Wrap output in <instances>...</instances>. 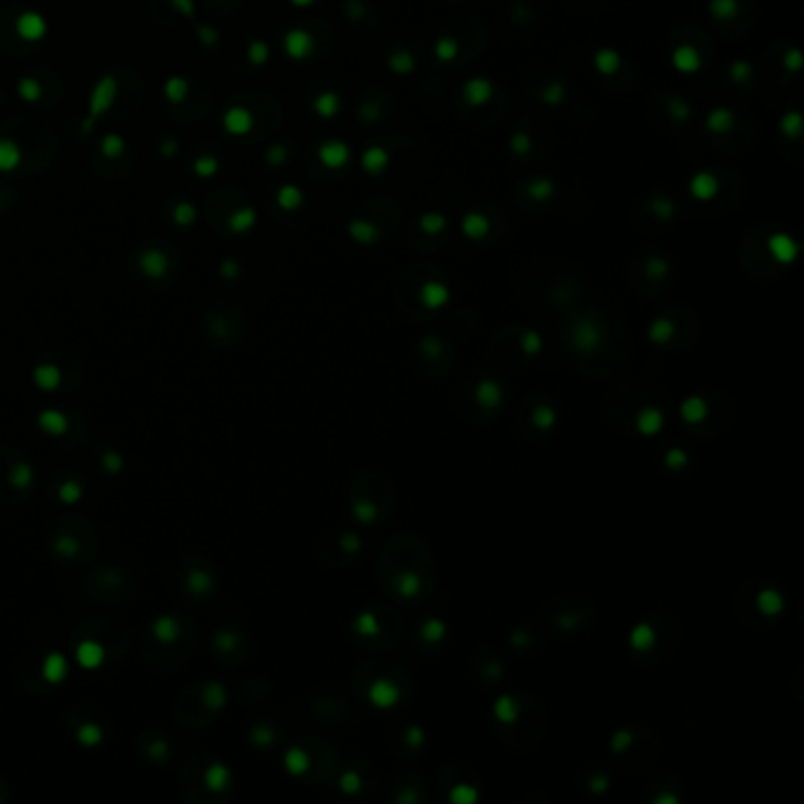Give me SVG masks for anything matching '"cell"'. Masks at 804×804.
<instances>
[{"label":"cell","mask_w":804,"mask_h":804,"mask_svg":"<svg viewBox=\"0 0 804 804\" xmlns=\"http://www.w3.org/2000/svg\"><path fill=\"white\" fill-rule=\"evenodd\" d=\"M210 648L222 665H239L248 658V637L236 625H220L210 635Z\"/></svg>","instance_id":"13"},{"label":"cell","mask_w":804,"mask_h":804,"mask_svg":"<svg viewBox=\"0 0 804 804\" xmlns=\"http://www.w3.org/2000/svg\"><path fill=\"white\" fill-rule=\"evenodd\" d=\"M708 12L717 21H733L740 15V3L738 0H710Z\"/></svg>","instance_id":"33"},{"label":"cell","mask_w":804,"mask_h":804,"mask_svg":"<svg viewBox=\"0 0 804 804\" xmlns=\"http://www.w3.org/2000/svg\"><path fill=\"white\" fill-rule=\"evenodd\" d=\"M64 729L71 736L76 745L85 750H97L106 743L109 738V724L102 717L100 708L93 705H73L64 715Z\"/></svg>","instance_id":"11"},{"label":"cell","mask_w":804,"mask_h":804,"mask_svg":"<svg viewBox=\"0 0 804 804\" xmlns=\"http://www.w3.org/2000/svg\"><path fill=\"white\" fill-rule=\"evenodd\" d=\"M198 628L185 613L163 611L147 623L140 639L144 663L158 673H175L196 651Z\"/></svg>","instance_id":"1"},{"label":"cell","mask_w":804,"mask_h":804,"mask_svg":"<svg viewBox=\"0 0 804 804\" xmlns=\"http://www.w3.org/2000/svg\"><path fill=\"white\" fill-rule=\"evenodd\" d=\"M349 156H352V151H349V147L342 140H328L319 147V160L328 170L344 168L349 163Z\"/></svg>","instance_id":"21"},{"label":"cell","mask_w":804,"mask_h":804,"mask_svg":"<svg viewBox=\"0 0 804 804\" xmlns=\"http://www.w3.org/2000/svg\"><path fill=\"white\" fill-rule=\"evenodd\" d=\"M509 151H512L514 156H519V158L528 156V153L533 151V137L528 135L526 130L512 132V137H509Z\"/></svg>","instance_id":"41"},{"label":"cell","mask_w":804,"mask_h":804,"mask_svg":"<svg viewBox=\"0 0 804 804\" xmlns=\"http://www.w3.org/2000/svg\"><path fill=\"white\" fill-rule=\"evenodd\" d=\"M234 788V774L227 762L215 755H196L187 762L180 776V792L191 790L187 802H212L222 800Z\"/></svg>","instance_id":"4"},{"label":"cell","mask_w":804,"mask_h":804,"mask_svg":"<svg viewBox=\"0 0 804 804\" xmlns=\"http://www.w3.org/2000/svg\"><path fill=\"white\" fill-rule=\"evenodd\" d=\"M38 486V469L31 458L12 444H0V503H24Z\"/></svg>","instance_id":"7"},{"label":"cell","mask_w":804,"mask_h":804,"mask_svg":"<svg viewBox=\"0 0 804 804\" xmlns=\"http://www.w3.org/2000/svg\"><path fill=\"white\" fill-rule=\"evenodd\" d=\"M279 203L283 205L286 210L300 208V203H302V191H300L297 187H292V185L283 187V189L279 191Z\"/></svg>","instance_id":"45"},{"label":"cell","mask_w":804,"mask_h":804,"mask_svg":"<svg viewBox=\"0 0 804 804\" xmlns=\"http://www.w3.org/2000/svg\"><path fill=\"white\" fill-rule=\"evenodd\" d=\"M344 10H347V15L352 17V19H364L366 12H368L364 0H347V3H344Z\"/></svg>","instance_id":"48"},{"label":"cell","mask_w":804,"mask_h":804,"mask_svg":"<svg viewBox=\"0 0 804 804\" xmlns=\"http://www.w3.org/2000/svg\"><path fill=\"white\" fill-rule=\"evenodd\" d=\"M767 250L778 264H790L800 255V243L785 232H774L767 239Z\"/></svg>","instance_id":"19"},{"label":"cell","mask_w":804,"mask_h":804,"mask_svg":"<svg viewBox=\"0 0 804 804\" xmlns=\"http://www.w3.org/2000/svg\"><path fill=\"white\" fill-rule=\"evenodd\" d=\"M554 194H557V185L550 177H533L526 185V196L536 200V203H548L550 198H554Z\"/></svg>","instance_id":"31"},{"label":"cell","mask_w":804,"mask_h":804,"mask_svg":"<svg viewBox=\"0 0 804 804\" xmlns=\"http://www.w3.org/2000/svg\"><path fill=\"white\" fill-rule=\"evenodd\" d=\"M566 85L561 83V80H552V83H548L543 88V93H541V102L543 104H548V106H559V104H564L566 102Z\"/></svg>","instance_id":"39"},{"label":"cell","mask_w":804,"mask_h":804,"mask_svg":"<svg viewBox=\"0 0 804 804\" xmlns=\"http://www.w3.org/2000/svg\"><path fill=\"white\" fill-rule=\"evenodd\" d=\"M8 797H10V788H8V783L0 778V802H8Z\"/></svg>","instance_id":"49"},{"label":"cell","mask_w":804,"mask_h":804,"mask_svg":"<svg viewBox=\"0 0 804 804\" xmlns=\"http://www.w3.org/2000/svg\"><path fill=\"white\" fill-rule=\"evenodd\" d=\"M418 227H420V232L427 234V236H439V234L446 232V227H449V220H446V215H441V212L427 210V212H422V215L418 217Z\"/></svg>","instance_id":"32"},{"label":"cell","mask_w":804,"mask_h":804,"mask_svg":"<svg viewBox=\"0 0 804 804\" xmlns=\"http://www.w3.org/2000/svg\"><path fill=\"white\" fill-rule=\"evenodd\" d=\"M142 269H144L147 277L160 279L165 272H168V262H165L163 257L158 255V252H151V255H147L144 260H142Z\"/></svg>","instance_id":"43"},{"label":"cell","mask_w":804,"mask_h":804,"mask_svg":"<svg viewBox=\"0 0 804 804\" xmlns=\"http://www.w3.org/2000/svg\"><path fill=\"white\" fill-rule=\"evenodd\" d=\"M592 66L599 76H606V78L616 76L620 68H623V55L616 48H599L592 55Z\"/></svg>","instance_id":"24"},{"label":"cell","mask_w":804,"mask_h":804,"mask_svg":"<svg viewBox=\"0 0 804 804\" xmlns=\"http://www.w3.org/2000/svg\"><path fill=\"white\" fill-rule=\"evenodd\" d=\"M752 73H755V68H752L750 62H745V59H733L731 64H729V78H731L736 85L750 83Z\"/></svg>","instance_id":"42"},{"label":"cell","mask_w":804,"mask_h":804,"mask_svg":"<svg viewBox=\"0 0 804 804\" xmlns=\"http://www.w3.org/2000/svg\"><path fill=\"white\" fill-rule=\"evenodd\" d=\"M387 68L392 73H396V76H409V73L415 71V55L406 48L392 50L387 55Z\"/></svg>","instance_id":"30"},{"label":"cell","mask_w":804,"mask_h":804,"mask_svg":"<svg viewBox=\"0 0 804 804\" xmlns=\"http://www.w3.org/2000/svg\"><path fill=\"white\" fill-rule=\"evenodd\" d=\"M359 113H361V120H364V123H375V120H380V116H382V106L377 104V102H364Z\"/></svg>","instance_id":"46"},{"label":"cell","mask_w":804,"mask_h":804,"mask_svg":"<svg viewBox=\"0 0 804 804\" xmlns=\"http://www.w3.org/2000/svg\"><path fill=\"white\" fill-rule=\"evenodd\" d=\"M668 272H670V262L665 260L663 255L648 257V262H646V277L648 279H653V281L665 279V277H668Z\"/></svg>","instance_id":"44"},{"label":"cell","mask_w":804,"mask_h":804,"mask_svg":"<svg viewBox=\"0 0 804 804\" xmlns=\"http://www.w3.org/2000/svg\"><path fill=\"white\" fill-rule=\"evenodd\" d=\"M137 752L153 767H165L175 757V738L163 727H147L135 738Z\"/></svg>","instance_id":"14"},{"label":"cell","mask_w":804,"mask_h":804,"mask_svg":"<svg viewBox=\"0 0 804 804\" xmlns=\"http://www.w3.org/2000/svg\"><path fill=\"white\" fill-rule=\"evenodd\" d=\"M248 738L252 745H257V748H269V745L277 740V729L269 727V724H252L250 731H248Z\"/></svg>","instance_id":"40"},{"label":"cell","mask_w":804,"mask_h":804,"mask_svg":"<svg viewBox=\"0 0 804 804\" xmlns=\"http://www.w3.org/2000/svg\"><path fill=\"white\" fill-rule=\"evenodd\" d=\"M172 590L187 604H205L215 599L220 590V578L208 559L198 554H185L175 561L170 573Z\"/></svg>","instance_id":"6"},{"label":"cell","mask_w":804,"mask_h":804,"mask_svg":"<svg viewBox=\"0 0 804 804\" xmlns=\"http://www.w3.org/2000/svg\"><path fill=\"white\" fill-rule=\"evenodd\" d=\"M670 64L677 73H698L700 66H703V55L698 53L696 45H677L670 55Z\"/></svg>","instance_id":"20"},{"label":"cell","mask_w":804,"mask_h":804,"mask_svg":"<svg viewBox=\"0 0 804 804\" xmlns=\"http://www.w3.org/2000/svg\"><path fill=\"white\" fill-rule=\"evenodd\" d=\"M292 5H297V8H309V5L314 3V0H290Z\"/></svg>","instance_id":"50"},{"label":"cell","mask_w":804,"mask_h":804,"mask_svg":"<svg viewBox=\"0 0 804 804\" xmlns=\"http://www.w3.org/2000/svg\"><path fill=\"white\" fill-rule=\"evenodd\" d=\"M460 232L465 239L469 241H481L488 236V232H491V220L484 215V212H476V210H469L462 215L460 220Z\"/></svg>","instance_id":"23"},{"label":"cell","mask_w":804,"mask_h":804,"mask_svg":"<svg viewBox=\"0 0 804 804\" xmlns=\"http://www.w3.org/2000/svg\"><path fill=\"white\" fill-rule=\"evenodd\" d=\"M203 333H205V340L212 347L227 349L232 344H236V340L241 337V326L232 317H227V312H212L205 317Z\"/></svg>","instance_id":"15"},{"label":"cell","mask_w":804,"mask_h":804,"mask_svg":"<svg viewBox=\"0 0 804 804\" xmlns=\"http://www.w3.org/2000/svg\"><path fill=\"white\" fill-rule=\"evenodd\" d=\"M68 673H71V668H68L66 656L55 648L28 653L21 663V682L33 693H48L55 686H62Z\"/></svg>","instance_id":"9"},{"label":"cell","mask_w":804,"mask_h":804,"mask_svg":"<svg viewBox=\"0 0 804 804\" xmlns=\"http://www.w3.org/2000/svg\"><path fill=\"white\" fill-rule=\"evenodd\" d=\"M95 460L100 465V469L104 472L106 476H118L125 472V456L120 453L118 449H113V446H97L95 449Z\"/></svg>","instance_id":"22"},{"label":"cell","mask_w":804,"mask_h":804,"mask_svg":"<svg viewBox=\"0 0 804 804\" xmlns=\"http://www.w3.org/2000/svg\"><path fill=\"white\" fill-rule=\"evenodd\" d=\"M665 109H668L670 118H673L675 123H686V120L691 118V113H693V106L689 104L684 97H680V95L668 97V102H665Z\"/></svg>","instance_id":"37"},{"label":"cell","mask_w":804,"mask_h":804,"mask_svg":"<svg viewBox=\"0 0 804 804\" xmlns=\"http://www.w3.org/2000/svg\"><path fill=\"white\" fill-rule=\"evenodd\" d=\"M130 648L125 625L113 618H88L73 630V653L83 670H100L106 660L123 658Z\"/></svg>","instance_id":"2"},{"label":"cell","mask_w":804,"mask_h":804,"mask_svg":"<svg viewBox=\"0 0 804 804\" xmlns=\"http://www.w3.org/2000/svg\"><path fill=\"white\" fill-rule=\"evenodd\" d=\"M48 552L64 566H85L97 554V531L85 516H55L43 531Z\"/></svg>","instance_id":"3"},{"label":"cell","mask_w":804,"mask_h":804,"mask_svg":"<svg viewBox=\"0 0 804 804\" xmlns=\"http://www.w3.org/2000/svg\"><path fill=\"white\" fill-rule=\"evenodd\" d=\"M36 427L40 434H45L48 439L59 441V444H68V441H80L83 436H78V432H85V424L80 420L78 413L64 411V409H45L36 415Z\"/></svg>","instance_id":"12"},{"label":"cell","mask_w":804,"mask_h":804,"mask_svg":"<svg viewBox=\"0 0 804 804\" xmlns=\"http://www.w3.org/2000/svg\"><path fill=\"white\" fill-rule=\"evenodd\" d=\"M783 68L785 71H800L802 68V53L797 48H788L783 53Z\"/></svg>","instance_id":"47"},{"label":"cell","mask_w":804,"mask_h":804,"mask_svg":"<svg viewBox=\"0 0 804 804\" xmlns=\"http://www.w3.org/2000/svg\"><path fill=\"white\" fill-rule=\"evenodd\" d=\"M458 55H460V43H458L456 36L436 38V43H434V57H436V59L444 62V64H451V62L458 59Z\"/></svg>","instance_id":"35"},{"label":"cell","mask_w":804,"mask_h":804,"mask_svg":"<svg viewBox=\"0 0 804 804\" xmlns=\"http://www.w3.org/2000/svg\"><path fill=\"white\" fill-rule=\"evenodd\" d=\"M420 302L427 309H439L449 302V288L441 281H424L420 286Z\"/></svg>","instance_id":"29"},{"label":"cell","mask_w":804,"mask_h":804,"mask_svg":"<svg viewBox=\"0 0 804 804\" xmlns=\"http://www.w3.org/2000/svg\"><path fill=\"white\" fill-rule=\"evenodd\" d=\"M460 95H462V102L469 109H481V106L491 104L493 97H496V83H493L491 78L474 76L462 85Z\"/></svg>","instance_id":"17"},{"label":"cell","mask_w":804,"mask_h":804,"mask_svg":"<svg viewBox=\"0 0 804 804\" xmlns=\"http://www.w3.org/2000/svg\"><path fill=\"white\" fill-rule=\"evenodd\" d=\"M722 191V182L715 172L710 170H698L696 175L689 180V194L691 198H696L698 203H710L720 196Z\"/></svg>","instance_id":"18"},{"label":"cell","mask_w":804,"mask_h":804,"mask_svg":"<svg viewBox=\"0 0 804 804\" xmlns=\"http://www.w3.org/2000/svg\"><path fill=\"white\" fill-rule=\"evenodd\" d=\"M286 50H288V55L292 57V59H307V57L314 53L312 33L302 31V28L290 31L288 36H286Z\"/></svg>","instance_id":"27"},{"label":"cell","mask_w":804,"mask_h":804,"mask_svg":"<svg viewBox=\"0 0 804 804\" xmlns=\"http://www.w3.org/2000/svg\"><path fill=\"white\" fill-rule=\"evenodd\" d=\"M648 208H651L653 217H658L660 222L673 220L675 212H677L675 200H673V198H668V196H663V194H658V196H653L651 200H648Z\"/></svg>","instance_id":"38"},{"label":"cell","mask_w":804,"mask_h":804,"mask_svg":"<svg viewBox=\"0 0 804 804\" xmlns=\"http://www.w3.org/2000/svg\"><path fill=\"white\" fill-rule=\"evenodd\" d=\"M78 375H83V368H80V361L73 359L71 354L45 356L31 368V382L36 384V389L48 394L73 392L80 384Z\"/></svg>","instance_id":"10"},{"label":"cell","mask_w":804,"mask_h":804,"mask_svg":"<svg viewBox=\"0 0 804 804\" xmlns=\"http://www.w3.org/2000/svg\"><path fill=\"white\" fill-rule=\"evenodd\" d=\"M347 234L352 236L356 243H377V241L382 239V229L375 225V222L371 220H364V217H356L347 225Z\"/></svg>","instance_id":"25"},{"label":"cell","mask_w":804,"mask_h":804,"mask_svg":"<svg viewBox=\"0 0 804 804\" xmlns=\"http://www.w3.org/2000/svg\"><path fill=\"white\" fill-rule=\"evenodd\" d=\"M802 128H804L802 113H800V111H795V109H790V111H783V116L778 118V130H780V135L788 137V140H800Z\"/></svg>","instance_id":"34"},{"label":"cell","mask_w":804,"mask_h":804,"mask_svg":"<svg viewBox=\"0 0 804 804\" xmlns=\"http://www.w3.org/2000/svg\"><path fill=\"white\" fill-rule=\"evenodd\" d=\"M340 95L337 93H321L317 97V102H314V109H317V113L321 118H335L337 113H340Z\"/></svg>","instance_id":"36"},{"label":"cell","mask_w":804,"mask_h":804,"mask_svg":"<svg viewBox=\"0 0 804 804\" xmlns=\"http://www.w3.org/2000/svg\"><path fill=\"white\" fill-rule=\"evenodd\" d=\"M733 125H736V113L729 106H717L705 116V128L712 135H727V132L733 130Z\"/></svg>","instance_id":"26"},{"label":"cell","mask_w":804,"mask_h":804,"mask_svg":"<svg viewBox=\"0 0 804 804\" xmlns=\"http://www.w3.org/2000/svg\"><path fill=\"white\" fill-rule=\"evenodd\" d=\"M83 590L90 599L100 601V604L120 606V604H128L132 597H135L137 578L125 566L104 564V566H97L95 571H90L85 576Z\"/></svg>","instance_id":"8"},{"label":"cell","mask_w":804,"mask_h":804,"mask_svg":"<svg viewBox=\"0 0 804 804\" xmlns=\"http://www.w3.org/2000/svg\"><path fill=\"white\" fill-rule=\"evenodd\" d=\"M50 498L55 503L73 507L85 498V479L76 472H55L50 479Z\"/></svg>","instance_id":"16"},{"label":"cell","mask_w":804,"mask_h":804,"mask_svg":"<svg viewBox=\"0 0 804 804\" xmlns=\"http://www.w3.org/2000/svg\"><path fill=\"white\" fill-rule=\"evenodd\" d=\"M229 703V689L220 680H203L187 686L175 700V717L180 724L191 729L208 727L215 717L225 712Z\"/></svg>","instance_id":"5"},{"label":"cell","mask_w":804,"mask_h":804,"mask_svg":"<svg viewBox=\"0 0 804 804\" xmlns=\"http://www.w3.org/2000/svg\"><path fill=\"white\" fill-rule=\"evenodd\" d=\"M361 168L368 175H382L389 168V151L384 147L373 144L361 153Z\"/></svg>","instance_id":"28"}]
</instances>
